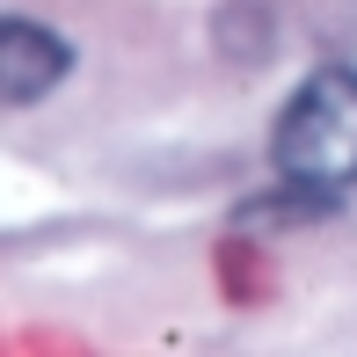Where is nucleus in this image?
Returning <instances> with one entry per match:
<instances>
[{
	"label": "nucleus",
	"instance_id": "1",
	"mask_svg": "<svg viewBox=\"0 0 357 357\" xmlns=\"http://www.w3.org/2000/svg\"><path fill=\"white\" fill-rule=\"evenodd\" d=\"M270 153H278V175L291 190L343 197L357 183V73L328 66V73L306 80V88L278 109Z\"/></svg>",
	"mask_w": 357,
	"mask_h": 357
},
{
	"label": "nucleus",
	"instance_id": "2",
	"mask_svg": "<svg viewBox=\"0 0 357 357\" xmlns=\"http://www.w3.org/2000/svg\"><path fill=\"white\" fill-rule=\"evenodd\" d=\"M73 73V44L29 15H0V102H44Z\"/></svg>",
	"mask_w": 357,
	"mask_h": 357
}]
</instances>
